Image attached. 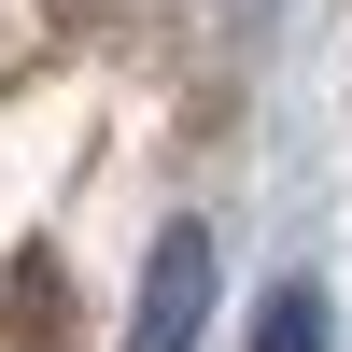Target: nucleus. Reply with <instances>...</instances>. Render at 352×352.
Masks as SVG:
<instances>
[{
  "label": "nucleus",
  "mask_w": 352,
  "mask_h": 352,
  "mask_svg": "<svg viewBox=\"0 0 352 352\" xmlns=\"http://www.w3.org/2000/svg\"><path fill=\"white\" fill-rule=\"evenodd\" d=\"M324 282H268V310H254V352H324Z\"/></svg>",
  "instance_id": "f03ea898"
},
{
  "label": "nucleus",
  "mask_w": 352,
  "mask_h": 352,
  "mask_svg": "<svg viewBox=\"0 0 352 352\" xmlns=\"http://www.w3.org/2000/svg\"><path fill=\"white\" fill-rule=\"evenodd\" d=\"M212 324V226H155L141 254V310H127V352H197Z\"/></svg>",
  "instance_id": "f257e3e1"
}]
</instances>
